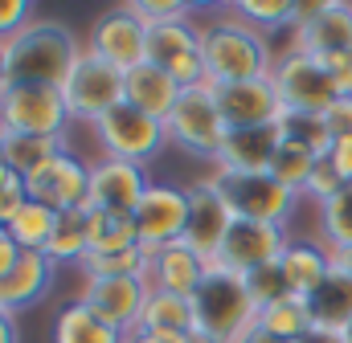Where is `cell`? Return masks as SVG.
Listing matches in <instances>:
<instances>
[{"mask_svg": "<svg viewBox=\"0 0 352 343\" xmlns=\"http://www.w3.org/2000/svg\"><path fill=\"white\" fill-rule=\"evenodd\" d=\"M94 139H98L102 156L127 160V164H140L144 168L168 143V127H164V119H152V115L135 110L131 102H119L115 110H107L94 123Z\"/></svg>", "mask_w": 352, "mask_h": 343, "instance_id": "obj_5", "label": "cell"}, {"mask_svg": "<svg viewBox=\"0 0 352 343\" xmlns=\"http://www.w3.org/2000/svg\"><path fill=\"white\" fill-rule=\"evenodd\" d=\"M33 25V8L29 0H0V45H8L21 29Z\"/></svg>", "mask_w": 352, "mask_h": 343, "instance_id": "obj_42", "label": "cell"}, {"mask_svg": "<svg viewBox=\"0 0 352 343\" xmlns=\"http://www.w3.org/2000/svg\"><path fill=\"white\" fill-rule=\"evenodd\" d=\"M168 127V143L184 147L188 156H201V160H217L226 135H230V123L221 119L217 110V98L209 94V86H192V90H180V102L173 106V115L164 119Z\"/></svg>", "mask_w": 352, "mask_h": 343, "instance_id": "obj_6", "label": "cell"}, {"mask_svg": "<svg viewBox=\"0 0 352 343\" xmlns=\"http://www.w3.org/2000/svg\"><path fill=\"white\" fill-rule=\"evenodd\" d=\"M320 160H324V156L307 152L303 143H291V139H283L266 172H270L278 184H287L291 192H299V196H303V188H307V180H311V172H316V164H320Z\"/></svg>", "mask_w": 352, "mask_h": 343, "instance_id": "obj_34", "label": "cell"}, {"mask_svg": "<svg viewBox=\"0 0 352 343\" xmlns=\"http://www.w3.org/2000/svg\"><path fill=\"white\" fill-rule=\"evenodd\" d=\"M144 25H164V21H184V16H192V4H184V0H131L127 4Z\"/></svg>", "mask_w": 352, "mask_h": 343, "instance_id": "obj_39", "label": "cell"}, {"mask_svg": "<svg viewBox=\"0 0 352 343\" xmlns=\"http://www.w3.org/2000/svg\"><path fill=\"white\" fill-rule=\"evenodd\" d=\"M320 241L332 254L352 250V184H344L332 200L320 204Z\"/></svg>", "mask_w": 352, "mask_h": 343, "instance_id": "obj_33", "label": "cell"}, {"mask_svg": "<svg viewBox=\"0 0 352 343\" xmlns=\"http://www.w3.org/2000/svg\"><path fill=\"white\" fill-rule=\"evenodd\" d=\"M201 54H205V82H254L274 74L270 45L258 29L242 25L230 8L201 25Z\"/></svg>", "mask_w": 352, "mask_h": 343, "instance_id": "obj_1", "label": "cell"}, {"mask_svg": "<svg viewBox=\"0 0 352 343\" xmlns=\"http://www.w3.org/2000/svg\"><path fill=\"white\" fill-rule=\"evenodd\" d=\"M123 102H131L135 110H144L152 119H168L173 106L180 102V82L168 70L144 62V66H135V70L123 74Z\"/></svg>", "mask_w": 352, "mask_h": 343, "instance_id": "obj_22", "label": "cell"}, {"mask_svg": "<svg viewBox=\"0 0 352 343\" xmlns=\"http://www.w3.org/2000/svg\"><path fill=\"white\" fill-rule=\"evenodd\" d=\"M123 343H192V335H164V331H144V327H135V331H127Z\"/></svg>", "mask_w": 352, "mask_h": 343, "instance_id": "obj_47", "label": "cell"}, {"mask_svg": "<svg viewBox=\"0 0 352 343\" xmlns=\"http://www.w3.org/2000/svg\"><path fill=\"white\" fill-rule=\"evenodd\" d=\"M192 343H221V340H213V335H201V331H197V335H192Z\"/></svg>", "mask_w": 352, "mask_h": 343, "instance_id": "obj_52", "label": "cell"}, {"mask_svg": "<svg viewBox=\"0 0 352 343\" xmlns=\"http://www.w3.org/2000/svg\"><path fill=\"white\" fill-rule=\"evenodd\" d=\"M148 261H152V254L144 246H131V250H115V254H87L78 270L87 278H148Z\"/></svg>", "mask_w": 352, "mask_h": 343, "instance_id": "obj_35", "label": "cell"}, {"mask_svg": "<svg viewBox=\"0 0 352 343\" xmlns=\"http://www.w3.org/2000/svg\"><path fill=\"white\" fill-rule=\"evenodd\" d=\"M123 340H127V331L107 323L82 298H70L54 319V343H123Z\"/></svg>", "mask_w": 352, "mask_h": 343, "instance_id": "obj_26", "label": "cell"}, {"mask_svg": "<svg viewBox=\"0 0 352 343\" xmlns=\"http://www.w3.org/2000/svg\"><path fill=\"white\" fill-rule=\"evenodd\" d=\"M58 152H66L62 139H50V135H16V131H0V156L4 164L16 172L21 180H29L37 168H45Z\"/></svg>", "mask_w": 352, "mask_h": 343, "instance_id": "obj_28", "label": "cell"}, {"mask_svg": "<svg viewBox=\"0 0 352 343\" xmlns=\"http://www.w3.org/2000/svg\"><path fill=\"white\" fill-rule=\"evenodd\" d=\"M328 160H332V168L340 172V180H344V184H352V139H340V143H332Z\"/></svg>", "mask_w": 352, "mask_h": 343, "instance_id": "obj_45", "label": "cell"}, {"mask_svg": "<svg viewBox=\"0 0 352 343\" xmlns=\"http://www.w3.org/2000/svg\"><path fill=\"white\" fill-rule=\"evenodd\" d=\"M0 343H16V323L8 311H0Z\"/></svg>", "mask_w": 352, "mask_h": 343, "instance_id": "obj_49", "label": "cell"}, {"mask_svg": "<svg viewBox=\"0 0 352 343\" xmlns=\"http://www.w3.org/2000/svg\"><path fill=\"white\" fill-rule=\"evenodd\" d=\"M21 254H25V250H21V246H16V241L8 237V229L0 225V278H4V274H8V270H12V265L21 261Z\"/></svg>", "mask_w": 352, "mask_h": 343, "instance_id": "obj_46", "label": "cell"}, {"mask_svg": "<svg viewBox=\"0 0 352 343\" xmlns=\"http://www.w3.org/2000/svg\"><path fill=\"white\" fill-rule=\"evenodd\" d=\"M344 188V180H340V172L332 168V160L324 156L320 164H316V172H311V180H307V188H303V196H311V200H332L336 192Z\"/></svg>", "mask_w": 352, "mask_h": 343, "instance_id": "obj_41", "label": "cell"}, {"mask_svg": "<svg viewBox=\"0 0 352 343\" xmlns=\"http://www.w3.org/2000/svg\"><path fill=\"white\" fill-rule=\"evenodd\" d=\"M283 135L278 127H238L226 135L213 168H230V172H266L274 152H278Z\"/></svg>", "mask_w": 352, "mask_h": 343, "instance_id": "obj_23", "label": "cell"}, {"mask_svg": "<svg viewBox=\"0 0 352 343\" xmlns=\"http://www.w3.org/2000/svg\"><path fill=\"white\" fill-rule=\"evenodd\" d=\"M192 315H197L201 335H213L221 343H234L246 327H254L258 307L246 290V274H238L221 261H209V274L192 294Z\"/></svg>", "mask_w": 352, "mask_h": 343, "instance_id": "obj_3", "label": "cell"}, {"mask_svg": "<svg viewBox=\"0 0 352 343\" xmlns=\"http://www.w3.org/2000/svg\"><path fill=\"white\" fill-rule=\"evenodd\" d=\"M283 274L291 282L295 294H311L328 274H332V250L324 241H307V237H291V246L283 250Z\"/></svg>", "mask_w": 352, "mask_h": 343, "instance_id": "obj_25", "label": "cell"}, {"mask_svg": "<svg viewBox=\"0 0 352 343\" xmlns=\"http://www.w3.org/2000/svg\"><path fill=\"white\" fill-rule=\"evenodd\" d=\"M25 200H29L25 180L8 168V164H4V156H0V225H8V221H12V213H16Z\"/></svg>", "mask_w": 352, "mask_h": 343, "instance_id": "obj_40", "label": "cell"}, {"mask_svg": "<svg viewBox=\"0 0 352 343\" xmlns=\"http://www.w3.org/2000/svg\"><path fill=\"white\" fill-rule=\"evenodd\" d=\"M234 229V213L226 204V196L217 192L213 176H201L188 184V225H184V246L197 250L205 261H217L226 233Z\"/></svg>", "mask_w": 352, "mask_h": 343, "instance_id": "obj_11", "label": "cell"}, {"mask_svg": "<svg viewBox=\"0 0 352 343\" xmlns=\"http://www.w3.org/2000/svg\"><path fill=\"white\" fill-rule=\"evenodd\" d=\"M45 254L54 257L58 265L62 261H74L82 265L90 254V209H66L54 217V233H50V246Z\"/></svg>", "mask_w": 352, "mask_h": 343, "instance_id": "obj_29", "label": "cell"}, {"mask_svg": "<svg viewBox=\"0 0 352 343\" xmlns=\"http://www.w3.org/2000/svg\"><path fill=\"white\" fill-rule=\"evenodd\" d=\"M148 294H152L148 278H87L78 298L94 307L107 323H115L119 331H135Z\"/></svg>", "mask_w": 352, "mask_h": 343, "instance_id": "obj_18", "label": "cell"}, {"mask_svg": "<svg viewBox=\"0 0 352 343\" xmlns=\"http://www.w3.org/2000/svg\"><path fill=\"white\" fill-rule=\"evenodd\" d=\"M8 86H12V78H8V58H4V45H0V98L8 94Z\"/></svg>", "mask_w": 352, "mask_h": 343, "instance_id": "obj_51", "label": "cell"}, {"mask_svg": "<svg viewBox=\"0 0 352 343\" xmlns=\"http://www.w3.org/2000/svg\"><path fill=\"white\" fill-rule=\"evenodd\" d=\"M324 123H328V131H332L336 143L340 139H352V98H336L332 110L324 115Z\"/></svg>", "mask_w": 352, "mask_h": 343, "instance_id": "obj_44", "label": "cell"}, {"mask_svg": "<svg viewBox=\"0 0 352 343\" xmlns=\"http://www.w3.org/2000/svg\"><path fill=\"white\" fill-rule=\"evenodd\" d=\"M270 82H274V90H278V98H283L287 110H303V115H328L332 102L340 98L328 66L320 58L295 49V45L274 62Z\"/></svg>", "mask_w": 352, "mask_h": 343, "instance_id": "obj_7", "label": "cell"}, {"mask_svg": "<svg viewBox=\"0 0 352 343\" xmlns=\"http://www.w3.org/2000/svg\"><path fill=\"white\" fill-rule=\"evenodd\" d=\"M148 62L168 70L180 90L205 86V54H201V25L192 16L184 21H164V25H148Z\"/></svg>", "mask_w": 352, "mask_h": 343, "instance_id": "obj_10", "label": "cell"}, {"mask_svg": "<svg viewBox=\"0 0 352 343\" xmlns=\"http://www.w3.org/2000/svg\"><path fill=\"white\" fill-rule=\"evenodd\" d=\"M131 246H140L131 213L90 209V254H115V250H131Z\"/></svg>", "mask_w": 352, "mask_h": 343, "instance_id": "obj_32", "label": "cell"}, {"mask_svg": "<svg viewBox=\"0 0 352 343\" xmlns=\"http://www.w3.org/2000/svg\"><path fill=\"white\" fill-rule=\"evenodd\" d=\"M295 49L311 58H332L352 49V4L349 0H320V8L295 25Z\"/></svg>", "mask_w": 352, "mask_h": 343, "instance_id": "obj_19", "label": "cell"}, {"mask_svg": "<svg viewBox=\"0 0 352 343\" xmlns=\"http://www.w3.org/2000/svg\"><path fill=\"white\" fill-rule=\"evenodd\" d=\"M148 188H152V180L144 176L140 164L111 160V156H102L98 164H90V209H102V213H135Z\"/></svg>", "mask_w": 352, "mask_h": 343, "instance_id": "obj_17", "label": "cell"}, {"mask_svg": "<svg viewBox=\"0 0 352 343\" xmlns=\"http://www.w3.org/2000/svg\"><path fill=\"white\" fill-rule=\"evenodd\" d=\"M62 98H66L70 119H87L94 127L107 110H115L123 102V70L107 66L102 58H94L90 49H82L74 70L62 82Z\"/></svg>", "mask_w": 352, "mask_h": 343, "instance_id": "obj_8", "label": "cell"}, {"mask_svg": "<svg viewBox=\"0 0 352 343\" xmlns=\"http://www.w3.org/2000/svg\"><path fill=\"white\" fill-rule=\"evenodd\" d=\"M291 246L287 237V225H266V221H234V229L226 233V246L217 261L238 270V274H250L258 265H270L278 261L283 250Z\"/></svg>", "mask_w": 352, "mask_h": 343, "instance_id": "obj_16", "label": "cell"}, {"mask_svg": "<svg viewBox=\"0 0 352 343\" xmlns=\"http://www.w3.org/2000/svg\"><path fill=\"white\" fill-rule=\"evenodd\" d=\"M66 123L70 110L58 86H8V94L0 98V131L62 139Z\"/></svg>", "mask_w": 352, "mask_h": 343, "instance_id": "obj_9", "label": "cell"}, {"mask_svg": "<svg viewBox=\"0 0 352 343\" xmlns=\"http://www.w3.org/2000/svg\"><path fill=\"white\" fill-rule=\"evenodd\" d=\"M144 331H164V335H197V315H192V298L168 294V290H152L140 315Z\"/></svg>", "mask_w": 352, "mask_h": 343, "instance_id": "obj_27", "label": "cell"}, {"mask_svg": "<svg viewBox=\"0 0 352 343\" xmlns=\"http://www.w3.org/2000/svg\"><path fill=\"white\" fill-rule=\"evenodd\" d=\"M205 274H209V261L197 250H188L184 241H173V246L156 250L152 261H148V286L152 290H168V294H184V298L197 294Z\"/></svg>", "mask_w": 352, "mask_h": 343, "instance_id": "obj_20", "label": "cell"}, {"mask_svg": "<svg viewBox=\"0 0 352 343\" xmlns=\"http://www.w3.org/2000/svg\"><path fill=\"white\" fill-rule=\"evenodd\" d=\"M54 270H58V261H54L50 254L25 250L21 261L0 278V311L16 315V311L33 307L37 298H45V290L54 286Z\"/></svg>", "mask_w": 352, "mask_h": 343, "instance_id": "obj_21", "label": "cell"}, {"mask_svg": "<svg viewBox=\"0 0 352 343\" xmlns=\"http://www.w3.org/2000/svg\"><path fill=\"white\" fill-rule=\"evenodd\" d=\"M254 323L283 343H295V340H303L307 331H316V319H311V307H307L303 294H291V298H283V303L263 307Z\"/></svg>", "mask_w": 352, "mask_h": 343, "instance_id": "obj_30", "label": "cell"}, {"mask_svg": "<svg viewBox=\"0 0 352 343\" xmlns=\"http://www.w3.org/2000/svg\"><path fill=\"white\" fill-rule=\"evenodd\" d=\"M230 12L250 25V29H295V0H238L230 4Z\"/></svg>", "mask_w": 352, "mask_h": 343, "instance_id": "obj_37", "label": "cell"}, {"mask_svg": "<svg viewBox=\"0 0 352 343\" xmlns=\"http://www.w3.org/2000/svg\"><path fill=\"white\" fill-rule=\"evenodd\" d=\"M234 343H283V340H274L270 331H263V327L254 323V327H246V331H242V335H238Z\"/></svg>", "mask_w": 352, "mask_h": 343, "instance_id": "obj_48", "label": "cell"}, {"mask_svg": "<svg viewBox=\"0 0 352 343\" xmlns=\"http://www.w3.org/2000/svg\"><path fill=\"white\" fill-rule=\"evenodd\" d=\"M340 343H352V323L344 327V331H340Z\"/></svg>", "mask_w": 352, "mask_h": 343, "instance_id": "obj_53", "label": "cell"}, {"mask_svg": "<svg viewBox=\"0 0 352 343\" xmlns=\"http://www.w3.org/2000/svg\"><path fill=\"white\" fill-rule=\"evenodd\" d=\"M320 62L328 66V74H332V82L340 90V98H352V49L332 54V58H320Z\"/></svg>", "mask_w": 352, "mask_h": 343, "instance_id": "obj_43", "label": "cell"}, {"mask_svg": "<svg viewBox=\"0 0 352 343\" xmlns=\"http://www.w3.org/2000/svg\"><path fill=\"white\" fill-rule=\"evenodd\" d=\"M29 200H41L54 213L66 209H90V164L74 152H58L45 168H37L25 180Z\"/></svg>", "mask_w": 352, "mask_h": 343, "instance_id": "obj_14", "label": "cell"}, {"mask_svg": "<svg viewBox=\"0 0 352 343\" xmlns=\"http://www.w3.org/2000/svg\"><path fill=\"white\" fill-rule=\"evenodd\" d=\"M82 49L87 45H78V37L62 21H33L4 45L8 78L12 86H58L62 90Z\"/></svg>", "mask_w": 352, "mask_h": 343, "instance_id": "obj_2", "label": "cell"}, {"mask_svg": "<svg viewBox=\"0 0 352 343\" xmlns=\"http://www.w3.org/2000/svg\"><path fill=\"white\" fill-rule=\"evenodd\" d=\"M246 290H250V298H254L258 311L270 307V303H283V298L295 294L291 282H287V274H283V261H270V265L250 270V274H246Z\"/></svg>", "mask_w": 352, "mask_h": 343, "instance_id": "obj_38", "label": "cell"}, {"mask_svg": "<svg viewBox=\"0 0 352 343\" xmlns=\"http://www.w3.org/2000/svg\"><path fill=\"white\" fill-rule=\"evenodd\" d=\"M87 49L94 58H102L107 66H115V70L127 74V70H135V66L148 62V25L127 4L115 8V12H102L94 21V29H90Z\"/></svg>", "mask_w": 352, "mask_h": 343, "instance_id": "obj_12", "label": "cell"}, {"mask_svg": "<svg viewBox=\"0 0 352 343\" xmlns=\"http://www.w3.org/2000/svg\"><path fill=\"white\" fill-rule=\"evenodd\" d=\"M295 343H340V335H332V331H320V327H316V331H307L303 340H295Z\"/></svg>", "mask_w": 352, "mask_h": 343, "instance_id": "obj_50", "label": "cell"}, {"mask_svg": "<svg viewBox=\"0 0 352 343\" xmlns=\"http://www.w3.org/2000/svg\"><path fill=\"white\" fill-rule=\"evenodd\" d=\"M213 184L226 196L234 221H266V225H287V217L299 204V192L278 184L270 172H230L213 168Z\"/></svg>", "mask_w": 352, "mask_h": 343, "instance_id": "obj_4", "label": "cell"}, {"mask_svg": "<svg viewBox=\"0 0 352 343\" xmlns=\"http://www.w3.org/2000/svg\"><path fill=\"white\" fill-rule=\"evenodd\" d=\"M278 127V135L283 139H291V143H303L307 152H316V156H328L332 152V131H328V123H324V115H303V110H283V119L274 123Z\"/></svg>", "mask_w": 352, "mask_h": 343, "instance_id": "obj_36", "label": "cell"}, {"mask_svg": "<svg viewBox=\"0 0 352 343\" xmlns=\"http://www.w3.org/2000/svg\"><path fill=\"white\" fill-rule=\"evenodd\" d=\"M54 209H45L41 200H25L16 213H12V221L4 225L8 229V237L21 246V250H33V254H45V246H50V233H54Z\"/></svg>", "mask_w": 352, "mask_h": 343, "instance_id": "obj_31", "label": "cell"}, {"mask_svg": "<svg viewBox=\"0 0 352 343\" xmlns=\"http://www.w3.org/2000/svg\"><path fill=\"white\" fill-rule=\"evenodd\" d=\"M205 86L217 98V110L230 123V131H238V127H274L283 119V110H287L270 78H254V82H205Z\"/></svg>", "mask_w": 352, "mask_h": 343, "instance_id": "obj_15", "label": "cell"}, {"mask_svg": "<svg viewBox=\"0 0 352 343\" xmlns=\"http://www.w3.org/2000/svg\"><path fill=\"white\" fill-rule=\"evenodd\" d=\"M307 307H311V319H316L320 331L340 335L352 323V274L340 270V265H332V274L307 294Z\"/></svg>", "mask_w": 352, "mask_h": 343, "instance_id": "obj_24", "label": "cell"}, {"mask_svg": "<svg viewBox=\"0 0 352 343\" xmlns=\"http://www.w3.org/2000/svg\"><path fill=\"white\" fill-rule=\"evenodd\" d=\"M131 217H135L140 246H144L148 254L173 246V241L184 237V225H188V188H176V184H152Z\"/></svg>", "mask_w": 352, "mask_h": 343, "instance_id": "obj_13", "label": "cell"}]
</instances>
